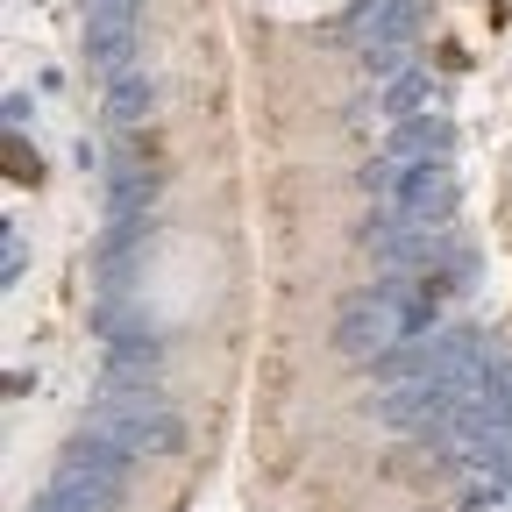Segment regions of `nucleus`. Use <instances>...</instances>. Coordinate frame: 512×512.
<instances>
[{
  "label": "nucleus",
  "mask_w": 512,
  "mask_h": 512,
  "mask_svg": "<svg viewBox=\"0 0 512 512\" xmlns=\"http://www.w3.org/2000/svg\"><path fill=\"white\" fill-rule=\"evenodd\" d=\"M384 342V306H349L342 320V349H377Z\"/></svg>",
  "instance_id": "nucleus-1"
},
{
  "label": "nucleus",
  "mask_w": 512,
  "mask_h": 512,
  "mask_svg": "<svg viewBox=\"0 0 512 512\" xmlns=\"http://www.w3.org/2000/svg\"><path fill=\"white\" fill-rule=\"evenodd\" d=\"M8 178L15 185H36L43 178V164H36V150H22V136H8Z\"/></svg>",
  "instance_id": "nucleus-2"
}]
</instances>
